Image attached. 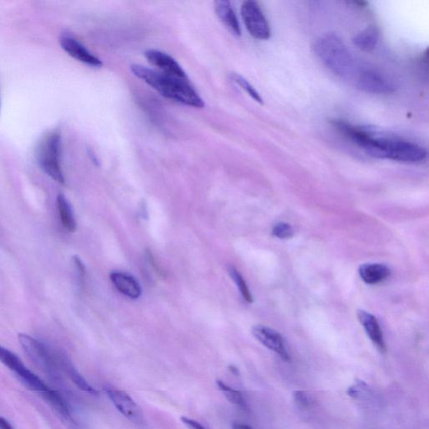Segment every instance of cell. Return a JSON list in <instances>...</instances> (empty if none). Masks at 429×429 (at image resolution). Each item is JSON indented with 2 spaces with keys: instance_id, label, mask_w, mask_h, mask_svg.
<instances>
[{
  "instance_id": "cell-1",
  "label": "cell",
  "mask_w": 429,
  "mask_h": 429,
  "mask_svg": "<svg viewBox=\"0 0 429 429\" xmlns=\"http://www.w3.org/2000/svg\"><path fill=\"white\" fill-rule=\"evenodd\" d=\"M347 138L373 157L404 163L421 162L427 157L425 149L417 143L398 138L379 136L357 126L347 130Z\"/></svg>"
},
{
  "instance_id": "cell-2",
  "label": "cell",
  "mask_w": 429,
  "mask_h": 429,
  "mask_svg": "<svg viewBox=\"0 0 429 429\" xmlns=\"http://www.w3.org/2000/svg\"><path fill=\"white\" fill-rule=\"evenodd\" d=\"M130 70L135 77L141 79L153 89L168 99L185 106L193 107L195 109H202L205 106L202 97L188 81L167 76V75L138 64L132 65Z\"/></svg>"
},
{
  "instance_id": "cell-3",
  "label": "cell",
  "mask_w": 429,
  "mask_h": 429,
  "mask_svg": "<svg viewBox=\"0 0 429 429\" xmlns=\"http://www.w3.org/2000/svg\"><path fill=\"white\" fill-rule=\"evenodd\" d=\"M314 50L316 57L326 67L344 79L352 80L360 68L355 63L347 45L335 34L320 36L315 42Z\"/></svg>"
},
{
  "instance_id": "cell-4",
  "label": "cell",
  "mask_w": 429,
  "mask_h": 429,
  "mask_svg": "<svg viewBox=\"0 0 429 429\" xmlns=\"http://www.w3.org/2000/svg\"><path fill=\"white\" fill-rule=\"evenodd\" d=\"M62 135L58 130L46 134L36 148V158L40 169L58 183L65 184L62 163Z\"/></svg>"
},
{
  "instance_id": "cell-5",
  "label": "cell",
  "mask_w": 429,
  "mask_h": 429,
  "mask_svg": "<svg viewBox=\"0 0 429 429\" xmlns=\"http://www.w3.org/2000/svg\"><path fill=\"white\" fill-rule=\"evenodd\" d=\"M18 342L28 358L37 368L45 374L54 376L57 372L55 358L53 352L45 344L26 334L18 335Z\"/></svg>"
},
{
  "instance_id": "cell-6",
  "label": "cell",
  "mask_w": 429,
  "mask_h": 429,
  "mask_svg": "<svg viewBox=\"0 0 429 429\" xmlns=\"http://www.w3.org/2000/svg\"><path fill=\"white\" fill-rule=\"evenodd\" d=\"M0 362L7 366L9 370L15 372L22 384H24L31 390L40 394L49 389V386L38 376L28 369L25 364L15 353L1 346H0Z\"/></svg>"
},
{
  "instance_id": "cell-7",
  "label": "cell",
  "mask_w": 429,
  "mask_h": 429,
  "mask_svg": "<svg viewBox=\"0 0 429 429\" xmlns=\"http://www.w3.org/2000/svg\"><path fill=\"white\" fill-rule=\"evenodd\" d=\"M352 82L359 89L372 94H389L395 91L393 83L385 75L373 69L359 68Z\"/></svg>"
},
{
  "instance_id": "cell-8",
  "label": "cell",
  "mask_w": 429,
  "mask_h": 429,
  "mask_svg": "<svg viewBox=\"0 0 429 429\" xmlns=\"http://www.w3.org/2000/svg\"><path fill=\"white\" fill-rule=\"evenodd\" d=\"M105 393L115 408L124 417L138 427L143 428L146 426V422L141 408L127 393L107 386Z\"/></svg>"
},
{
  "instance_id": "cell-9",
  "label": "cell",
  "mask_w": 429,
  "mask_h": 429,
  "mask_svg": "<svg viewBox=\"0 0 429 429\" xmlns=\"http://www.w3.org/2000/svg\"><path fill=\"white\" fill-rule=\"evenodd\" d=\"M241 13L246 30L250 35L258 40L269 39L271 31L262 9L255 1H245L242 4Z\"/></svg>"
},
{
  "instance_id": "cell-10",
  "label": "cell",
  "mask_w": 429,
  "mask_h": 429,
  "mask_svg": "<svg viewBox=\"0 0 429 429\" xmlns=\"http://www.w3.org/2000/svg\"><path fill=\"white\" fill-rule=\"evenodd\" d=\"M254 337L264 344L266 348L270 349L281 357L283 360L288 362L290 355L288 351L286 340L278 331L267 327L265 325H256L251 330Z\"/></svg>"
},
{
  "instance_id": "cell-11",
  "label": "cell",
  "mask_w": 429,
  "mask_h": 429,
  "mask_svg": "<svg viewBox=\"0 0 429 429\" xmlns=\"http://www.w3.org/2000/svg\"><path fill=\"white\" fill-rule=\"evenodd\" d=\"M144 57L153 67L160 70L161 73L180 79V80L188 81V75L170 55L162 53L161 50L151 49L146 51Z\"/></svg>"
},
{
  "instance_id": "cell-12",
  "label": "cell",
  "mask_w": 429,
  "mask_h": 429,
  "mask_svg": "<svg viewBox=\"0 0 429 429\" xmlns=\"http://www.w3.org/2000/svg\"><path fill=\"white\" fill-rule=\"evenodd\" d=\"M60 45L67 53L70 57L78 60L87 66L93 67H100L102 66V60L95 57L85 46L74 37L70 36H63L60 38Z\"/></svg>"
},
{
  "instance_id": "cell-13",
  "label": "cell",
  "mask_w": 429,
  "mask_h": 429,
  "mask_svg": "<svg viewBox=\"0 0 429 429\" xmlns=\"http://www.w3.org/2000/svg\"><path fill=\"white\" fill-rule=\"evenodd\" d=\"M41 396L49 403L65 423H67L69 427H77V423L72 417L68 403L58 391L49 389L42 393Z\"/></svg>"
},
{
  "instance_id": "cell-14",
  "label": "cell",
  "mask_w": 429,
  "mask_h": 429,
  "mask_svg": "<svg viewBox=\"0 0 429 429\" xmlns=\"http://www.w3.org/2000/svg\"><path fill=\"white\" fill-rule=\"evenodd\" d=\"M358 320L361 322L363 328L377 349L381 352H386V344L384 334L379 320L376 317L365 310H359L357 313Z\"/></svg>"
},
{
  "instance_id": "cell-15",
  "label": "cell",
  "mask_w": 429,
  "mask_h": 429,
  "mask_svg": "<svg viewBox=\"0 0 429 429\" xmlns=\"http://www.w3.org/2000/svg\"><path fill=\"white\" fill-rule=\"evenodd\" d=\"M112 283L122 295L132 300L141 296L142 289L139 282L131 275L122 272H114L110 275Z\"/></svg>"
},
{
  "instance_id": "cell-16",
  "label": "cell",
  "mask_w": 429,
  "mask_h": 429,
  "mask_svg": "<svg viewBox=\"0 0 429 429\" xmlns=\"http://www.w3.org/2000/svg\"><path fill=\"white\" fill-rule=\"evenodd\" d=\"M214 11H216L219 20L232 35L236 36L241 35L239 18H237L234 9H233L229 1L218 0V1L214 2Z\"/></svg>"
},
{
  "instance_id": "cell-17",
  "label": "cell",
  "mask_w": 429,
  "mask_h": 429,
  "mask_svg": "<svg viewBox=\"0 0 429 429\" xmlns=\"http://www.w3.org/2000/svg\"><path fill=\"white\" fill-rule=\"evenodd\" d=\"M390 274L391 270L388 266L381 264H366L359 268L361 278L370 286L384 282Z\"/></svg>"
},
{
  "instance_id": "cell-18",
  "label": "cell",
  "mask_w": 429,
  "mask_h": 429,
  "mask_svg": "<svg viewBox=\"0 0 429 429\" xmlns=\"http://www.w3.org/2000/svg\"><path fill=\"white\" fill-rule=\"evenodd\" d=\"M58 360L60 363L62 364L63 369L67 372L70 379L72 380L73 384L76 385L79 389L91 395L97 394L96 389H93L92 386L88 384V381L84 379L80 373H79L67 357L59 355Z\"/></svg>"
},
{
  "instance_id": "cell-19",
  "label": "cell",
  "mask_w": 429,
  "mask_h": 429,
  "mask_svg": "<svg viewBox=\"0 0 429 429\" xmlns=\"http://www.w3.org/2000/svg\"><path fill=\"white\" fill-rule=\"evenodd\" d=\"M57 207L60 222L68 232H73L77 229V222L75 219L72 205L64 195L60 194L57 198Z\"/></svg>"
},
{
  "instance_id": "cell-20",
  "label": "cell",
  "mask_w": 429,
  "mask_h": 429,
  "mask_svg": "<svg viewBox=\"0 0 429 429\" xmlns=\"http://www.w3.org/2000/svg\"><path fill=\"white\" fill-rule=\"evenodd\" d=\"M379 40V31L376 27H368L354 37L352 41L357 48L370 53L374 50Z\"/></svg>"
},
{
  "instance_id": "cell-21",
  "label": "cell",
  "mask_w": 429,
  "mask_h": 429,
  "mask_svg": "<svg viewBox=\"0 0 429 429\" xmlns=\"http://www.w3.org/2000/svg\"><path fill=\"white\" fill-rule=\"evenodd\" d=\"M217 385L219 390L225 395L226 398L231 403L234 404L242 409L246 408V401L239 391L231 388L230 386H228L225 382L222 381H217Z\"/></svg>"
},
{
  "instance_id": "cell-22",
  "label": "cell",
  "mask_w": 429,
  "mask_h": 429,
  "mask_svg": "<svg viewBox=\"0 0 429 429\" xmlns=\"http://www.w3.org/2000/svg\"><path fill=\"white\" fill-rule=\"evenodd\" d=\"M228 273H229L232 281L235 282L237 288H239L242 298L248 303H253L254 298L251 295L248 284H246L244 277L241 276L239 271H237L236 268L232 267L231 266L229 269H228Z\"/></svg>"
},
{
  "instance_id": "cell-23",
  "label": "cell",
  "mask_w": 429,
  "mask_h": 429,
  "mask_svg": "<svg viewBox=\"0 0 429 429\" xmlns=\"http://www.w3.org/2000/svg\"><path fill=\"white\" fill-rule=\"evenodd\" d=\"M231 77L232 81L239 85L241 89H244L248 94L256 102H259L260 104H264V100L262 97L260 96L258 91L255 89V88L251 85V84L246 80L244 77L240 76V75L237 73H232L231 75Z\"/></svg>"
},
{
  "instance_id": "cell-24",
  "label": "cell",
  "mask_w": 429,
  "mask_h": 429,
  "mask_svg": "<svg viewBox=\"0 0 429 429\" xmlns=\"http://www.w3.org/2000/svg\"><path fill=\"white\" fill-rule=\"evenodd\" d=\"M272 233L279 239H288L293 236V227L286 222L277 223L273 227Z\"/></svg>"
},
{
  "instance_id": "cell-25",
  "label": "cell",
  "mask_w": 429,
  "mask_h": 429,
  "mask_svg": "<svg viewBox=\"0 0 429 429\" xmlns=\"http://www.w3.org/2000/svg\"><path fill=\"white\" fill-rule=\"evenodd\" d=\"M293 399L300 408H307L313 403L312 396L304 391H296L293 393Z\"/></svg>"
},
{
  "instance_id": "cell-26",
  "label": "cell",
  "mask_w": 429,
  "mask_h": 429,
  "mask_svg": "<svg viewBox=\"0 0 429 429\" xmlns=\"http://www.w3.org/2000/svg\"><path fill=\"white\" fill-rule=\"evenodd\" d=\"M369 393V389H368L367 386L363 381L358 382V384L354 385L348 390V394L357 399H363Z\"/></svg>"
},
{
  "instance_id": "cell-27",
  "label": "cell",
  "mask_w": 429,
  "mask_h": 429,
  "mask_svg": "<svg viewBox=\"0 0 429 429\" xmlns=\"http://www.w3.org/2000/svg\"><path fill=\"white\" fill-rule=\"evenodd\" d=\"M181 422L183 423L184 425L188 429H207L199 422L188 417H182Z\"/></svg>"
},
{
  "instance_id": "cell-28",
  "label": "cell",
  "mask_w": 429,
  "mask_h": 429,
  "mask_svg": "<svg viewBox=\"0 0 429 429\" xmlns=\"http://www.w3.org/2000/svg\"><path fill=\"white\" fill-rule=\"evenodd\" d=\"M0 429H15L6 418L0 417Z\"/></svg>"
},
{
  "instance_id": "cell-29",
  "label": "cell",
  "mask_w": 429,
  "mask_h": 429,
  "mask_svg": "<svg viewBox=\"0 0 429 429\" xmlns=\"http://www.w3.org/2000/svg\"><path fill=\"white\" fill-rule=\"evenodd\" d=\"M232 429H254L253 427L246 425L244 423H234L232 425Z\"/></svg>"
},
{
  "instance_id": "cell-30",
  "label": "cell",
  "mask_w": 429,
  "mask_h": 429,
  "mask_svg": "<svg viewBox=\"0 0 429 429\" xmlns=\"http://www.w3.org/2000/svg\"><path fill=\"white\" fill-rule=\"evenodd\" d=\"M0 107H1V104H0Z\"/></svg>"
}]
</instances>
